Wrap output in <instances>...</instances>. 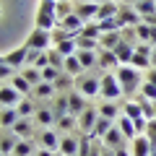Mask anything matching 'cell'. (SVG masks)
Wrapping results in <instances>:
<instances>
[{
  "label": "cell",
  "instance_id": "obj_42",
  "mask_svg": "<svg viewBox=\"0 0 156 156\" xmlns=\"http://www.w3.org/2000/svg\"><path fill=\"white\" fill-rule=\"evenodd\" d=\"M65 115H70L68 96H57V99H55V117H65Z\"/></svg>",
  "mask_w": 156,
  "mask_h": 156
},
{
  "label": "cell",
  "instance_id": "obj_30",
  "mask_svg": "<svg viewBox=\"0 0 156 156\" xmlns=\"http://www.w3.org/2000/svg\"><path fill=\"white\" fill-rule=\"evenodd\" d=\"M62 70H68L73 78H78L83 73V65H81V60H78L76 55H70V57H65V68H62Z\"/></svg>",
  "mask_w": 156,
  "mask_h": 156
},
{
  "label": "cell",
  "instance_id": "obj_35",
  "mask_svg": "<svg viewBox=\"0 0 156 156\" xmlns=\"http://www.w3.org/2000/svg\"><path fill=\"white\" fill-rule=\"evenodd\" d=\"M34 154H37V151H34V143H31V140H18L11 156H34Z\"/></svg>",
  "mask_w": 156,
  "mask_h": 156
},
{
  "label": "cell",
  "instance_id": "obj_32",
  "mask_svg": "<svg viewBox=\"0 0 156 156\" xmlns=\"http://www.w3.org/2000/svg\"><path fill=\"white\" fill-rule=\"evenodd\" d=\"M34 120H37V122L42 125V128H50L52 122H57V117L52 115L50 109H37V112H34Z\"/></svg>",
  "mask_w": 156,
  "mask_h": 156
},
{
  "label": "cell",
  "instance_id": "obj_14",
  "mask_svg": "<svg viewBox=\"0 0 156 156\" xmlns=\"http://www.w3.org/2000/svg\"><path fill=\"white\" fill-rule=\"evenodd\" d=\"M115 55H117V60H120V65H130V62H133V55H135V47L122 39V42L115 47Z\"/></svg>",
  "mask_w": 156,
  "mask_h": 156
},
{
  "label": "cell",
  "instance_id": "obj_11",
  "mask_svg": "<svg viewBox=\"0 0 156 156\" xmlns=\"http://www.w3.org/2000/svg\"><path fill=\"white\" fill-rule=\"evenodd\" d=\"M21 104V91L13 86H0V107H18Z\"/></svg>",
  "mask_w": 156,
  "mask_h": 156
},
{
  "label": "cell",
  "instance_id": "obj_48",
  "mask_svg": "<svg viewBox=\"0 0 156 156\" xmlns=\"http://www.w3.org/2000/svg\"><path fill=\"white\" fill-rule=\"evenodd\" d=\"M146 135H148V138L154 140V146H156V120H148V125H146Z\"/></svg>",
  "mask_w": 156,
  "mask_h": 156
},
{
  "label": "cell",
  "instance_id": "obj_39",
  "mask_svg": "<svg viewBox=\"0 0 156 156\" xmlns=\"http://www.w3.org/2000/svg\"><path fill=\"white\" fill-rule=\"evenodd\" d=\"M34 94H37L39 99H42V96H44V99H50V96H55V83H47V81H42L39 86H34Z\"/></svg>",
  "mask_w": 156,
  "mask_h": 156
},
{
  "label": "cell",
  "instance_id": "obj_56",
  "mask_svg": "<svg viewBox=\"0 0 156 156\" xmlns=\"http://www.w3.org/2000/svg\"><path fill=\"white\" fill-rule=\"evenodd\" d=\"M125 3H133V5H138V3H140V0H125Z\"/></svg>",
  "mask_w": 156,
  "mask_h": 156
},
{
  "label": "cell",
  "instance_id": "obj_9",
  "mask_svg": "<svg viewBox=\"0 0 156 156\" xmlns=\"http://www.w3.org/2000/svg\"><path fill=\"white\" fill-rule=\"evenodd\" d=\"M26 57H29V47H16V50H11L5 55V65L16 68V70H21V65H26Z\"/></svg>",
  "mask_w": 156,
  "mask_h": 156
},
{
  "label": "cell",
  "instance_id": "obj_21",
  "mask_svg": "<svg viewBox=\"0 0 156 156\" xmlns=\"http://www.w3.org/2000/svg\"><path fill=\"white\" fill-rule=\"evenodd\" d=\"M117 128L122 130V135H125L128 140H133L135 135H138V133H135V122L130 120L128 115H120V117H117Z\"/></svg>",
  "mask_w": 156,
  "mask_h": 156
},
{
  "label": "cell",
  "instance_id": "obj_59",
  "mask_svg": "<svg viewBox=\"0 0 156 156\" xmlns=\"http://www.w3.org/2000/svg\"><path fill=\"white\" fill-rule=\"evenodd\" d=\"M151 156H156V146H154V154H151Z\"/></svg>",
  "mask_w": 156,
  "mask_h": 156
},
{
  "label": "cell",
  "instance_id": "obj_37",
  "mask_svg": "<svg viewBox=\"0 0 156 156\" xmlns=\"http://www.w3.org/2000/svg\"><path fill=\"white\" fill-rule=\"evenodd\" d=\"M135 11L140 13V18L154 16V13H156V0H140L138 5H135Z\"/></svg>",
  "mask_w": 156,
  "mask_h": 156
},
{
  "label": "cell",
  "instance_id": "obj_49",
  "mask_svg": "<svg viewBox=\"0 0 156 156\" xmlns=\"http://www.w3.org/2000/svg\"><path fill=\"white\" fill-rule=\"evenodd\" d=\"M13 70H16V68H11V65H5V62H3V65H0V78H13V76H16Z\"/></svg>",
  "mask_w": 156,
  "mask_h": 156
},
{
  "label": "cell",
  "instance_id": "obj_38",
  "mask_svg": "<svg viewBox=\"0 0 156 156\" xmlns=\"http://www.w3.org/2000/svg\"><path fill=\"white\" fill-rule=\"evenodd\" d=\"M122 115H128L130 120H138V117H146L143 112H140V104H138V101H125V107H122Z\"/></svg>",
  "mask_w": 156,
  "mask_h": 156
},
{
  "label": "cell",
  "instance_id": "obj_61",
  "mask_svg": "<svg viewBox=\"0 0 156 156\" xmlns=\"http://www.w3.org/2000/svg\"><path fill=\"white\" fill-rule=\"evenodd\" d=\"M55 3H57V0H55Z\"/></svg>",
  "mask_w": 156,
  "mask_h": 156
},
{
  "label": "cell",
  "instance_id": "obj_51",
  "mask_svg": "<svg viewBox=\"0 0 156 156\" xmlns=\"http://www.w3.org/2000/svg\"><path fill=\"white\" fill-rule=\"evenodd\" d=\"M34 156H55V151H47V148H39Z\"/></svg>",
  "mask_w": 156,
  "mask_h": 156
},
{
  "label": "cell",
  "instance_id": "obj_22",
  "mask_svg": "<svg viewBox=\"0 0 156 156\" xmlns=\"http://www.w3.org/2000/svg\"><path fill=\"white\" fill-rule=\"evenodd\" d=\"M76 13H78L81 18H83L86 23H89V21H96V13H99V5H94V3H86V0H83V3H81V5L76 8Z\"/></svg>",
  "mask_w": 156,
  "mask_h": 156
},
{
  "label": "cell",
  "instance_id": "obj_3",
  "mask_svg": "<svg viewBox=\"0 0 156 156\" xmlns=\"http://www.w3.org/2000/svg\"><path fill=\"white\" fill-rule=\"evenodd\" d=\"M76 91H81L83 96H89V99H94V96H99L101 91V76H81L76 78Z\"/></svg>",
  "mask_w": 156,
  "mask_h": 156
},
{
  "label": "cell",
  "instance_id": "obj_15",
  "mask_svg": "<svg viewBox=\"0 0 156 156\" xmlns=\"http://www.w3.org/2000/svg\"><path fill=\"white\" fill-rule=\"evenodd\" d=\"M26 65L31 68H47L50 65V55H47V50H29V57H26Z\"/></svg>",
  "mask_w": 156,
  "mask_h": 156
},
{
  "label": "cell",
  "instance_id": "obj_44",
  "mask_svg": "<svg viewBox=\"0 0 156 156\" xmlns=\"http://www.w3.org/2000/svg\"><path fill=\"white\" fill-rule=\"evenodd\" d=\"M57 125H60L62 130H73L78 125V117H73V115H65V117H57Z\"/></svg>",
  "mask_w": 156,
  "mask_h": 156
},
{
  "label": "cell",
  "instance_id": "obj_16",
  "mask_svg": "<svg viewBox=\"0 0 156 156\" xmlns=\"http://www.w3.org/2000/svg\"><path fill=\"white\" fill-rule=\"evenodd\" d=\"M68 107H70V115L78 117L89 104H86V99H83V94H81V91H70V94H68Z\"/></svg>",
  "mask_w": 156,
  "mask_h": 156
},
{
  "label": "cell",
  "instance_id": "obj_50",
  "mask_svg": "<svg viewBox=\"0 0 156 156\" xmlns=\"http://www.w3.org/2000/svg\"><path fill=\"white\" fill-rule=\"evenodd\" d=\"M146 81H151V83L156 86V68H148V76H146Z\"/></svg>",
  "mask_w": 156,
  "mask_h": 156
},
{
  "label": "cell",
  "instance_id": "obj_27",
  "mask_svg": "<svg viewBox=\"0 0 156 156\" xmlns=\"http://www.w3.org/2000/svg\"><path fill=\"white\" fill-rule=\"evenodd\" d=\"M18 120H21V117H18V109H16V107H5V109L0 112V125H3V128H13Z\"/></svg>",
  "mask_w": 156,
  "mask_h": 156
},
{
  "label": "cell",
  "instance_id": "obj_55",
  "mask_svg": "<svg viewBox=\"0 0 156 156\" xmlns=\"http://www.w3.org/2000/svg\"><path fill=\"white\" fill-rule=\"evenodd\" d=\"M86 3H94V5H101V3H104V0H86Z\"/></svg>",
  "mask_w": 156,
  "mask_h": 156
},
{
  "label": "cell",
  "instance_id": "obj_52",
  "mask_svg": "<svg viewBox=\"0 0 156 156\" xmlns=\"http://www.w3.org/2000/svg\"><path fill=\"white\" fill-rule=\"evenodd\" d=\"M115 156H130V154L122 148V146H120V148H115Z\"/></svg>",
  "mask_w": 156,
  "mask_h": 156
},
{
  "label": "cell",
  "instance_id": "obj_47",
  "mask_svg": "<svg viewBox=\"0 0 156 156\" xmlns=\"http://www.w3.org/2000/svg\"><path fill=\"white\" fill-rule=\"evenodd\" d=\"M47 55H50V65H55V68H65V57H62L57 50H50Z\"/></svg>",
  "mask_w": 156,
  "mask_h": 156
},
{
  "label": "cell",
  "instance_id": "obj_25",
  "mask_svg": "<svg viewBox=\"0 0 156 156\" xmlns=\"http://www.w3.org/2000/svg\"><path fill=\"white\" fill-rule=\"evenodd\" d=\"M11 130H13V135H16V138H21V140H29V138H31V122H29L26 117H21V120H18Z\"/></svg>",
  "mask_w": 156,
  "mask_h": 156
},
{
  "label": "cell",
  "instance_id": "obj_13",
  "mask_svg": "<svg viewBox=\"0 0 156 156\" xmlns=\"http://www.w3.org/2000/svg\"><path fill=\"white\" fill-rule=\"evenodd\" d=\"M60 26L65 29L68 34H73V37H76V34L81 31V29H83V26H86V21H83V18H81V16H78L76 11H73L70 16H65V18H62V21H60Z\"/></svg>",
  "mask_w": 156,
  "mask_h": 156
},
{
  "label": "cell",
  "instance_id": "obj_17",
  "mask_svg": "<svg viewBox=\"0 0 156 156\" xmlns=\"http://www.w3.org/2000/svg\"><path fill=\"white\" fill-rule=\"evenodd\" d=\"M122 39H125L122 29H120V31H107V34H101V37H99V44H101V50H115Z\"/></svg>",
  "mask_w": 156,
  "mask_h": 156
},
{
  "label": "cell",
  "instance_id": "obj_45",
  "mask_svg": "<svg viewBox=\"0 0 156 156\" xmlns=\"http://www.w3.org/2000/svg\"><path fill=\"white\" fill-rule=\"evenodd\" d=\"M140 96H146V99L156 101V86L151 83V81H143V86H140Z\"/></svg>",
  "mask_w": 156,
  "mask_h": 156
},
{
  "label": "cell",
  "instance_id": "obj_24",
  "mask_svg": "<svg viewBox=\"0 0 156 156\" xmlns=\"http://www.w3.org/2000/svg\"><path fill=\"white\" fill-rule=\"evenodd\" d=\"M117 11H120V5H117V3H109V0H104V3L99 5L96 21H104V18H117Z\"/></svg>",
  "mask_w": 156,
  "mask_h": 156
},
{
  "label": "cell",
  "instance_id": "obj_6",
  "mask_svg": "<svg viewBox=\"0 0 156 156\" xmlns=\"http://www.w3.org/2000/svg\"><path fill=\"white\" fill-rule=\"evenodd\" d=\"M99 109H96V107H86L83 112H81V115H78V128L83 130V133H94V128H96V120H99Z\"/></svg>",
  "mask_w": 156,
  "mask_h": 156
},
{
  "label": "cell",
  "instance_id": "obj_54",
  "mask_svg": "<svg viewBox=\"0 0 156 156\" xmlns=\"http://www.w3.org/2000/svg\"><path fill=\"white\" fill-rule=\"evenodd\" d=\"M151 68H156V47H154V52H151Z\"/></svg>",
  "mask_w": 156,
  "mask_h": 156
},
{
  "label": "cell",
  "instance_id": "obj_5",
  "mask_svg": "<svg viewBox=\"0 0 156 156\" xmlns=\"http://www.w3.org/2000/svg\"><path fill=\"white\" fill-rule=\"evenodd\" d=\"M50 44H52V31L34 26V31L29 34V39H26V47L29 50H47Z\"/></svg>",
  "mask_w": 156,
  "mask_h": 156
},
{
  "label": "cell",
  "instance_id": "obj_58",
  "mask_svg": "<svg viewBox=\"0 0 156 156\" xmlns=\"http://www.w3.org/2000/svg\"><path fill=\"white\" fill-rule=\"evenodd\" d=\"M3 62H5V55H0V65H3Z\"/></svg>",
  "mask_w": 156,
  "mask_h": 156
},
{
  "label": "cell",
  "instance_id": "obj_57",
  "mask_svg": "<svg viewBox=\"0 0 156 156\" xmlns=\"http://www.w3.org/2000/svg\"><path fill=\"white\" fill-rule=\"evenodd\" d=\"M109 3H117V5H122V0H109Z\"/></svg>",
  "mask_w": 156,
  "mask_h": 156
},
{
  "label": "cell",
  "instance_id": "obj_1",
  "mask_svg": "<svg viewBox=\"0 0 156 156\" xmlns=\"http://www.w3.org/2000/svg\"><path fill=\"white\" fill-rule=\"evenodd\" d=\"M115 76H117V81H120V89H122L125 96H133L135 91H140V86H143V76H140V70L133 68V65H120L115 70Z\"/></svg>",
  "mask_w": 156,
  "mask_h": 156
},
{
  "label": "cell",
  "instance_id": "obj_12",
  "mask_svg": "<svg viewBox=\"0 0 156 156\" xmlns=\"http://www.w3.org/2000/svg\"><path fill=\"white\" fill-rule=\"evenodd\" d=\"M135 37H138L140 42H146V44L156 47V26H151V23L140 21L138 26H135Z\"/></svg>",
  "mask_w": 156,
  "mask_h": 156
},
{
  "label": "cell",
  "instance_id": "obj_23",
  "mask_svg": "<svg viewBox=\"0 0 156 156\" xmlns=\"http://www.w3.org/2000/svg\"><path fill=\"white\" fill-rule=\"evenodd\" d=\"M55 50L60 52L62 57H70V55H76L78 52V44H76V37H68V39H60L55 44Z\"/></svg>",
  "mask_w": 156,
  "mask_h": 156
},
{
  "label": "cell",
  "instance_id": "obj_31",
  "mask_svg": "<svg viewBox=\"0 0 156 156\" xmlns=\"http://www.w3.org/2000/svg\"><path fill=\"white\" fill-rule=\"evenodd\" d=\"M135 101L140 104V112L146 115V120H156V104H154L151 99H146V96H138Z\"/></svg>",
  "mask_w": 156,
  "mask_h": 156
},
{
  "label": "cell",
  "instance_id": "obj_8",
  "mask_svg": "<svg viewBox=\"0 0 156 156\" xmlns=\"http://www.w3.org/2000/svg\"><path fill=\"white\" fill-rule=\"evenodd\" d=\"M117 21H120V26H138L143 18H140V13L135 11V8L120 5V11H117Z\"/></svg>",
  "mask_w": 156,
  "mask_h": 156
},
{
  "label": "cell",
  "instance_id": "obj_2",
  "mask_svg": "<svg viewBox=\"0 0 156 156\" xmlns=\"http://www.w3.org/2000/svg\"><path fill=\"white\" fill-rule=\"evenodd\" d=\"M37 26L39 29H47V31H52V29L60 26V18H57L55 13V0H42L37 8Z\"/></svg>",
  "mask_w": 156,
  "mask_h": 156
},
{
  "label": "cell",
  "instance_id": "obj_26",
  "mask_svg": "<svg viewBox=\"0 0 156 156\" xmlns=\"http://www.w3.org/2000/svg\"><path fill=\"white\" fill-rule=\"evenodd\" d=\"M76 57L81 60V65H83V70H89V68H94L96 62H99V55H96L94 50H78Z\"/></svg>",
  "mask_w": 156,
  "mask_h": 156
},
{
  "label": "cell",
  "instance_id": "obj_33",
  "mask_svg": "<svg viewBox=\"0 0 156 156\" xmlns=\"http://www.w3.org/2000/svg\"><path fill=\"white\" fill-rule=\"evenodd\" d=\"M99 115H101V117H109V120H117V117L122 115V109H120L115 101H107V104L99 107Z\"/></svg>",
  "mask_w": 156,
  "mask_h": 156
},
{
  "label": "cell",
  "instance_id": "obj_43",
  "mask_svg": "<svg viewBox=\"0 0 156 156\" xmlns=\"http://www.w3.org/2000/svg\"><path fill=\"white\" fill-rule=\"evenodd\" d=\"M60 76V68H55V65H47V68H42V81H47V83H55V78Z\"/></svg>",
  "mask_w": 156,
  "mask_h": 156
},
{
  "label": "cell",
  "instance_id": "obj_28",
  "mask_svg": "<svg viewBox=\"0 0 156 156\" xmlns=\"http://www.w3.org/2000/svg\"><path fill=\"white\" fill-rule=\"evenodd\" d=\"M122 140H125V135H122V130L117 128V125L104 135V146H109V148H120V146H122Z\"/></svg>",
  "mask_w": 156,
  "mask_h": 156
},
{
  "label": "cell",
  "instance_id": "obj_36",
  "mask_svg": "<svg viewBox=\"0 0 156 156\" xmlns=\"http://www.w3.org/2000/svg\"><path fill=\"white\" fill-rule=\"evenodd\" d=\"M21 76L26 78L31 86H39V83H42V70H39V68H31V65H29V68H23V70H21Z\"/></svg>",
  "mask_w": 156,
  "mask_h": 156
},
{
  "label": "cell",
  "instance_id": "obj_29",
  "mask_svg": "<svg viewBox=\"0 0 156 156\" xmlns=\"http://www.w3.org/2000/svg\"><path fill=\"white\" fill-rule=\"evenodd\" d=\"M18 140H21V138H16V135H0V154H3V156H11Z\"/></svg>",
  "mask_w": 156,
  "mask_h": 156
},
{
  "label": "cell",
  "instance_id": "obj_7",
  "mask_svg": "<svg viewBox=\"0 0 156 156\" xmlns=\"http://www.w3.org/2000/svg\"><path fill=\"white\" fill-rule=\"evenodd\" d=\"M151 154H154V140L146 133L135 135L133 138V156H151Z\"/></svg>",
  "mask_w": 156,
  "mask_h": 156
},
{
  "label": "cell",
  "instance_id": "obj_46",
  "mask_svg": "<svg viewBox=\"0 0 156 156\" xmlns=\"http://www.w3.org/2000/svg\"><path fill=\"white\" fill-rule=\"evenodd\" d=\"M16 109H18V117H29V115H34V104H31V99H21V104H18Z\"/></svg>",
  "mask_w": 156,
  "mask_h": 156
},
{
  "label": "cell",
  "instance_id": "obj_4",
  "mask_svg": "<svg viewBox=\"0 0 156 156\" xmlns=\"http://www.w3.org/2000/svg\"><path fill=\"white\" fill-rule=\"evenodd\" d=\"M99 96H104L107 101H115V99L122 96V89H120V81H117L115 73H104V76H101V91H99Z\"/></svg>",
  "mask_w": 156,
  "mask_h": 156
},
{
  "label": "cell",
  "instance_id": "obj_53",
  "mask_svg": "<svg viewBox=\"0 0 156 156\" xmlns=\"http://www.w3.org/2000/svg\"><path fill=\"white\" fill-rule=\"evenodd\" d=\"M143 21H146V23H151V26H156V13H154V16H146Z\"/></svg>",
  "mask_w": 156,
  "mask_h": 156
},
{
  "label": "cell",
  "instance_id": "obj_19",
  "mask_svg": "<svg viewBox=\"0 0 156 156\" xmlns=\"http://www.w3.org/2000/svg\"><path fill=\"white\" fill-rule=\"evenodd\" d=\"M112 128H115V120H109V117H99V120H96V128H94V133H91V138H99V140H104V135L109 133Z\"/></svg>",
  "mask_w": 156,
  "mask_h": 156
},
{
  "label": "cell",
  "instance_id": "obj_10",
  "mask_svg": "<svg viewBox=\"0 0 156 156\" xmlns=\"http://www.w3.org/2000/svg\"><path fill=\"white\" fill-rule=\"evenodd\" d=\"M39 148H47V151H60V135L55 130L44 128L39 133Z\"/></svg>",
  "mask_w": 156,
  "mask_h": 156
},
{
  "label": "cell",
  "instance_id": "obj_20",
  "mask_svg": "<svg viewBox=\"0 0 156 156\" xmlns=\"http://www.w3.org/2000/svg\"><path fill=\"white\" fill-rule=\"evenodd\" d=\"M60 154L62 156H78V138H73V135H62V138H60Z\"/></svg>",
  "mask_w": 156,
  "mask_h": 156
},
{
  "label": "cell",
  "instance_id": "obj_60",
  "mask_svg": "<svg viewBox=\"0 0 156 156\" xmlns=\"http://www.w3.org/2000/svg\"><path fill=\"white\" fill-rule=\"evenodd\" d=\"M0 156H3V154H0Z\"/></svg>",
  "mask_w": 156,
  "mask_h": 156
},
{
  "label": "cell",
  "instance_id": "obj_34",
  "mask_svg": "<svg viewBox=\"0 0 156 156\" xmlns=\"http://www.w3.org/2000/svg\"><path fill=\"white\" fill-rule=\"evenodd\" d=\"M76 44H78V50H101V44H99V39H89V37H81V34H76Z\"/></svg>",
  "mask_w": 156,
  "mask_h": 156
},
{
  "label": "cell",
  "instance_id": "obj_41",
  "mask_svg": "<svg viewBox=\"0 0 156 156\" xmlns=\"http://www.w3.org/2000/svg\"><path fill=\"white\" fill-rule=\"evenodd\" d=\"M11 86H13V89H16V91H21V94H29V91H31V83H29L26 78L21 76V73L11 78Z\"/></svg>",
  "mask_w": 156,
  "mask_h": 156
},
{
  "label": "cell",
  "instance_id": "obj_18",
  "mask_svg": "<svg viewBox=\"0 0 156 156\" xmlns=\"http://www.w3.org/2000/svg\"><path fill=\"white\" fill-rule=\"evenodd\" d=\"M99 65L104 68V70H109V68H120V60H117L115 50H99Z\"/></svg>",
  "mask_w": 156,
  "mask_h": 156
},
{
  "label": "cell",
  "instance_id": "obj_40",
  "mask_svg": "<svg viewBox=\"0 0 156 156\" xmlns=\"http://www.w3.org/2000/svg\"><path fill=\"white\" fill-rule=\"evenodd\" d=\"M73 11H76V8L70 5V0H57V3H55V13H57V18H60V21H62L65 16H70Z\"/></svg>",
  "mask_w": 156,
  "mask_h": 156
}]
</instances>
